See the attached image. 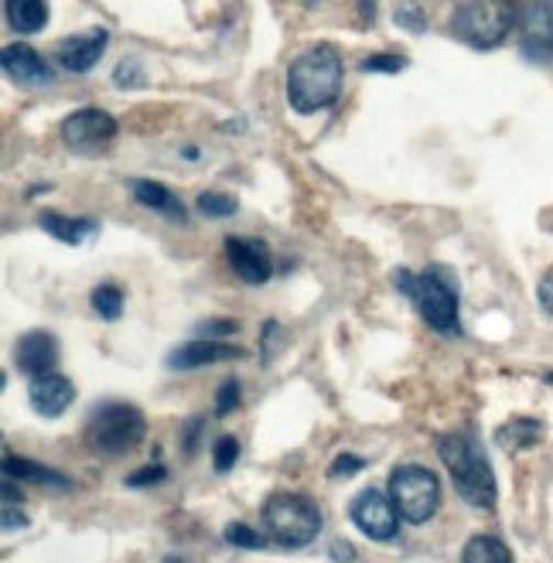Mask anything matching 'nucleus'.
<instances>
[{
	"mask_svg": "<svg viewBox=\"0 0 553 563\" xmlns=\"http://www.w3.org/2000/svg\"><path fill=\"white\" fill-rule=\"evenodd\" d=\"M345 65L335 45L321 42L298 52L287 65V103L295 113L311 117L321 110H332L342 96Z\"/></svg>",
	"mask_w": 553,
	"mask_h": 563,
	"instance_id": "nucleus-1",
	"label": "nucleus"
},
{
	"mask_svg": "<svg viewBox=\"0 0 553 563\" xmlns=\"http://www.w3.org/2000/svg\"><path fill=\"white\" fill-rule=\"evenodd\" d=\"M438 454L444 461V468L451 472L454 488H458L462 499L472 509L493 512L499 503V485H496L489 457H485V451H482V444L472 430H447V434H441Z\"/></svg>",
	"mask_w": 553,
	"mask_h": 563,
	"instance_id": "nucleus-2",
	"label": "nucleus"
},
{
	"mask_svg": "<svg viewBox=\"0 0 553 563\" xmlns=\"http://www.w3.org/2000/svg\"><path fill=\"white\" fill-rule=\"evenodd\" d=\"M397 290H403L410 301L417 305L420 318H424L434 331L447 339L462 335V321H458V280L447 267H428L420 274L397 271L394 274Z\"/></svg>",
	"mask_w": 553,
	"mask_h": 563,
	"instance_id": "nucleus-3",
	"label": "nucleus"
},
{
	"mask_svg": "<svg viewBox=\"0 0 553 563\" xmlns=\"http://www.w3.org/2000/svg\"><path fill=\"white\" fill-rule=\"evenodd\" d=\"M523 4L519 0H462L451 14L454 38H462L472 48H499L512 27H519Z\"/></svg>",
	"mask_w": 553,
	"mask_h": 563,
	"instance_id": "nucleus-4",
	"label": "nucleus"
},
{
	"mask_svg": "<svg viewBox=\"0 0 553 563\" xmlns=\"http://www.w3.org/2000/svg\"><path fill=\"white\" fill-rule=\"evenodd\" d=\"M267 540L280 550H305L321 533V512L301 492H277L264 503Z\"/></svg>",
	"mask_w": 553,
	"mask_h": 563,
	"instance_id": "nucleus-5",
	"label": "nucleus"
},
{
	"mask_svg": "<svg viewBox=\"0 0 553 563\" xmlns=\"http://www.w3.org/2000/svg\"><path fill=\"white\" fill-rule=\"evenodd\" d=\"M144 434H147V420L134 404H103V407H96L92 417H89V427H86L89 451L107 454V457L134 451L144 441Z\"/></svg>",
	"mask_w": 553,
	"mask_h": 563,
	"instance_id": "nucleus-6",
	"label": "nucleus"
},
{
	"mask_svg": "<svg viewBox=\"0 0 553 563\" xmlns=\"http://www.w3.org/2000/svg\"><path fill=\"white\" fill-rule=\"evenodd\" d=\"M389 499L397 503L400 519L424 526L441 509V478L424 465H400L389 475Z\"/></svg>",
	"mask_w": 553,
	"mask_h": 563,
	"instance_id": "nucleus-7",
	"label": "nucleus"
},
{
	"mask_svg": "<svg viewBox=\"0 0 553 563\" xmlns=\"http://www.w3.org/2000/svg\"><path fill=\"white\" fill-rule=\"evenodd\" d=\"M117 117L100 110V107H82L76 113H69L58 126V137L69 151H79V154H96L103 151L107 144L117 141Z\"/></svg>",
	"mask_w": 553,
	"mask_h": 563,
	"instance_id": "nucleus-8",
	"label": "nucleus"
},
{
	"mask_svg": "<svg viewBox=\"0 0 553 563\" xmlns=\"http://www.w3.org/2000/svg\"><path fill=\"white\" fill-rule=\"evenodd\" d=\"M349 516H352L355 529H360L363 537L376 540V543H389L400 533L397 503L386 499L379 488H363L360 495H355L352 506H349Z\"/></svg>",
	"mask_w": 553,
	"mask_h": 563,
	"instance_id": "nucleus-9",
	"label": "nucleus"
},
{
	"mask_svg": "<svg viewBox=\"0 0 553 563\" xmlns=\"http://www.w3.org/2000/svg\"><path fill=\"white\" fill-rule=\"evenodd\" d=\"M107 48H110V31L107 27H89V31H82V35L58 42L55 58H58V65L65 73L86 76V73H92V65H100Z\"/></svg>",
	"mask_w": 553,
	"mask_h": 563,
	"instance_id": "nucleus-10",
	"label": "nucleus"
},
{
	"mask_svg": "<svg viewBox=\"0 0 553 563\" xmlns=\"http://www.w3.org/2000/svg\"><path fill=\"white\" fill-rule=\"evenodd\" d=\"M519 42L527 58H550L553 55V0H527L519 14Z\"/></svg>",
	"mask_w": 553,
	"mask_h": 563,
	"instance_id": "nucleus-11",
	"label": "nucleus"
},
{
	"mask_svg": "<svg viewBox=\"0 0 553 563\" xmlns=\"http://www.w3.org/2000/svg\"><path fill=\"white\" fill-rule=\"evenodd\" d=\"M246 358V352L225 339H191L185 345H178L168 355V369L175 373H191V369H202V366H215V362H236Z\"/></svg>",
	"mask_w": 553,
	"mask_h": 563,
	"instance_id": "nucleus-12",
	"label": "nucleus"
},
{
	"mask_svg": "<svg viewBox=\"0 0 553 563\" xmlns=\"http://www.w3.org/2000/svg\"><path fill=\"white\" fill-rule=\"evenodd\" d=\"M225 256H230V267L240 280L259 287L267 284L274 274V263L270 253L259 240H240V236H225Z\"/></svg>",
	"mask_w": 553,
	"mask_h": 563,
	"instance_id": "nucleus-13",
	"label": "nucleus"
},
{
	"mask_svg": "<svg viewBox=\"0 0 553 563\" xmlns=\"http://www.w3.org/2000/svg\"><path fill=\"white\" fill-rule=\"evenodd\" d=\"M27 404H31V410H35L38 417L55 420V417H62L65 410L76 404V386H73V379H65L58 373L35 376V379H31V386H27Z\"/></svg>",
	"mask_w": 553,
	"mask_h": 563,
	"instance_id": "nucleus-14",
	"label": "nucleus"
},
{
	"mask_svg": "<svg viewBox=\"0 0 553 563\" xmlns=\"http://www.w3.org/2000/svg\"><path fill=\"white\" fill-rule=\"evenodd\" d=\"M55 362H58V342L52 331H24L14 345V366L24 376H45L55 373Z\"/></svg>",
	"mask_w": 553,
	"mask_h": 563,
	"instance_id": "nucleus-15",
	"label": "nucleus"
},
{
	"mask_svg": "<svg viewBox=\"0 0 553 563\" xmlns=\"http://www.w3.org/2000/svg\"><path fill=\"white\" fill-rule=\"evenodd\" d=\"M4 73L18 86H35V89L38 86H52V79H55L52 65L35 48H31V45H24V42L4 48Z\"/></svg>",
	"mask_w": 553,
	"mask_h": 563,
	"instance_id": "nucleus-16",
	"label": "nucleus"
},
{
	"mask_svg": "<svg viewBox=\"0 0 553 563\" xmlns=\"http://www.w3.org/2000/svg\"><path fill=\"white\" fill-rule=\"evenodd\" d=\"M126 185H130V191H134V202L144 206L147 212H157V216L175 219V222H185L188 219L185 206L178 202V195L168 185H161L154 178H130Z\"/></svg>",
	"mask_w": 553,
	"mask_h": 563,
	"instance_id": "nucleus-17",
	"label": "nucleus"
},
{
	"mask_svg": "<svg viewBox=\"0 0 553 563\" xmlns=\"http://www.w3.org/2000/svg\"><path fill=\"white\" fill-rule=\"evenodd\" d=\"M38 225L52 240H58L65 246H82L89 236L100 233V222L96 219H69V216H58V212H42Z\"/></svg>",
	"mask_w": 553,
	"mask_h": 563,
	"instance_id": "nucleus-18",
	"label": "nucleus"
},
{
	"mask_svg": "<svg viewBox=\"0 0 553 563\" xmlns=\"http://www.w3.org/2000/svg\"><path fill=\"white\" fill-rule=\"evenodd\" d=\"M4 14L18 35H38L48 24V0H4Z\"/></svg>",
	"mask_w": 553,
	"mask_h": 563,
	"instance_id": "nucleus-19",
	"label": "nucleus"
},
{
	"mask_svg": "<svg viewBox=\"0 0 553 563\" xmlns=\"http://www.w3.org/2000/svg\"><path fill=\"white\" fill-rule=\"evenodd\" d=\"M540 438H543V423L533 420V417H516V420H509V423H502V427L496 430V441H499L506 451H527V448H533Z\"/></svg>",
	"mask_w": 553,
	"mask_h": 563,
	"instance_id": "nucleus-20",
	"label": "nucleus"
},
{
	"mask_svg": "<svg viewBox=\"0 0 553 563\" xmlns=\"http://www.w3.org/2000/svg\"><path fill=\"white\" fill-rule=\"evenodd\" d=\"M4 472L8 478H27V482H42V485H55V488H69L73 482L62 478L55 468H45L38 461H27V457H14V454H4Z\"/></svg>",
	"mask_w": 553,
	"mask_h": 563,
	"instance_id": "nucleus-21",
	"label": "nucleus"
},
{
	"mask_svg": "<svg viewBox=\"0 0 553 563\" xmlns=\"http://www.w3.org/2000/svg\"><path fill=\"white\" fill-rule=\"evenodd\" d=\"M462 563H512V550L489 533H478L465 543L462 550Z\"/></svg>",
	"mask_w": 553,
	"mask_h": 563,
	"instance_id": "nucleus-22",
	"label": "nucleus"
},
{
	"mask_svg": "<svg viewBox=\"0 0 553 563\" xmlns=\"http://www.w3.org/2000/svg\"><path fill=\"white\" fill-rule=\"evenodd\" d=\"M89 305H92V311L100 314L103 321H117L120 311H123V290L113 280H103L100 287H92Z\"/></svg>",
	"mask_w": 553,
	"mask_h": 563,
	"instance_id": "nucleus-23",
	"label": "nucleus"
},
{
	"mask_svg": "<svg viewBox=\"0 0 553 563\" xmlns=\"http://www.w3.org/2000/svg\"><path fill=\"white\" fill-rule=\"evenodd\" d=\"M195 209H199L206 219H230L240 212V202L225 191H202L199 198H195Z\"/></svg>",
	"mask_w": 553,
	"mask_h": 563,
	"instance_id": "nucleus-24",
	"label": "nucleus"
},
{
	"mask_svg": "<svg viewBox=\"0 0 553 563\" xmlns=\"http://www.w3.org/2000/svg\"><path fill=\"white\" fill-rule=\"evenodd\" d=\"M225 543L230 547H240V550H264L270 540H267V533H256V529H250L246 522H230L225 526Z\"/></svg>",
	"mask_w": 553,
	"mask_h": 563,
	"instance_id": "nucleus-25",
	"label": "nucleus"
},
{
	"mask_svg": "<svg viewBox=\"0 0 553 563\" xmlns=\"http://www.w3.org/2000/svg\"><path fill=\"white\" fill-rule=\"evenodd\" d=\"M360 69H363V73H376V76H397V73L407 69V58H403V55L379 52V55H366Z\"/></svg>",
	"mask_w": 553,
	"mask_h": 563,
	"instance_id": "nucleus-26",
	"label": "nucleus"
},
{
	"mask_svg": "<svg viewBox=\"0 0 553 563\" xmlns=\"http://www.w3.org/2000/svg\"><path fill=\"white\" fill-rule=\"evenodd\" d=\"M236 461H240V441H236V438L225 434V438H219V441L212 444V468H215L219 475L230 472V468L236 465Z\"/></svg>",
	"mask_w": 553,
	"mask_h": 563,
	"instance_id": "nucleus-27",
	"label": "nucleus"
},
{
	"mask_svg": "<svg viewBox=\"0 0 553 563\" xmlns=\"http://www.w3.org/2000/svg\"><path fill=\"white\" fill-rule=\"evenodd\" d=\"M394 21L407 31H424L428 27V14L420 11L417 0H400L397 11H394Z\"/></svg>",
	"mask_w": 553,
	"mask_h": 563,
	"instance_id": "nucleus-28",
	"label": "nucleus"
},
{
	"mask_svg": "<svg viewBox=\"0 0 553 563\" xmlns=\"http://www.w3.org/2000/svg\"><path fill=\"white\" fill-rule=\"evenodd\" d=\"M113 82H117L120 89H137V86H144V82H147L144 65L134 62V58H123V62L117 65V73H113Z\"/></svg>",
	"mask_w": 553,
	"mask_h": 563,
	"instance_id": "nucleus-29",
	"label": "nucleus"
},
{
	"mask_svg": "<svg viewBox=\"0 0 553 563\" xmlns=\"http://www.w3.org/2000/svg\"><path fill=\"white\" fill-rule=\"evenodd\" d=\"M240 383L236 379H225L222 386H219V393H215V413L219 417H225V413H233L236 407H240Z\"/></svg>",
	"mask_w": 553,
	"mask_h": 563,
	"instance_id": "nucleus-30",
	"label": "nucleus"
},
{
	"mask_svg": "<svg viewBox=\"0 0 553 563\" xmlns=\"http://www.w3.org/2000/svg\"><path fill=\"white\" fill-rule=\"evenodd\" d=\"M168 478V468L165 465H147V468H141V472H134V475H126V488H147V485H161Z\"/></svg>",
	"mask_w": 553,
	"mask_h": 563,
	"instance_id": "nucleus-31",
	"label": "nucleus"
},
{
	"mask_svg": "<svg viewBox=\"0 0 553 563\" xmlns=\"http://www.w3.org/2000/svg\"><path fill=\"white\" fill-rule=\"evenodd\" d=\"M363 468H366V457H360V454H339V457L332 461L329 475H332V478H349V475L363 472Z\"/></svg>",
	"mask_w": 553,
	"mask_h": 563,
	"instance_id": "nucleus-32",
	"label": "nucleus"
},
{
	"mask_svg": "<svg viewBox=\"0 0 553 563\" xmlns=\"http://www.w3.org/2000/svg\"><path fill=\"white\" fill-rule=\"evenodd\" d=\"M236 331H240L236 321H222V318H212V321H202L199 324V335L202 339H230V335H236Z\"/></svg>",
	"mask_w": 553,
	"mask_h": 563,
	"instance_id": "nucleus-33",
	"label": "nucleus"
},
{
	"mask_svg": "<svg viewBox=\"0 0 553 563\" xmlns=\"http://www.w3.org/2000/svg\"><path fill=\"white\" fill-rule=\"evenodd\" d=\"M537 301L546 314H553V271H546L537 284Z\"/></svg>",
	"mask_w": 553,
	"mask_h": 563,
	"instance_id": "nucleus-34",
	"label": "nucleus"
},
{
	"mask_svg": "<svg viewBox=\"0 0 553 563\" xmlns=\"http://www.w3.org/2000/svg\"><path fill=\"white\" fill-rule=\"evenodd\" d=\"M264 342L270 345V349L264 352V362H270V358L277 355V349L284 345V342H280V324H277V321H267V324H264Z\"/></svg>",
	"mask_w": 553,
	"mask_h": 563,
	"instance_id": "nucleus-35",
	"label": "nucleus"
},
{
	"mask_svg": "<svg viewBox=\"0 0 553 563\" xmlns=\"http://www.w3.org/2000/svg\"><path fill=\"white\" fill-rule=\"evenodd\" d=\"M329 553H332V560H335V563H355V547H352V543H345V540H332Z\"/></svg>",
	"mask_w": 553,
	"mask_h": 563,
	"instance_id": "nucleus-36",
	"label": "nucleus"
},
{
	"mask_svg": "<svg viewBox=\"0 0 553 563\" xmlns=\"http://www.w3.org/2000/svg\"><path fill=\"white\" fill-rule=\"evenodd\" d=\"M27 526V516L24 512H14V506H4V529L8 533H14V529Z\"/></svg>",
	"mask_w": 553,
	"mask_h": 563,
	"instance_id": "nucleus-37",
	"label": "nucleus"
},
{
	"mask_svg": "<svg viewBox=\"0 0 553 563\" xmlns=\"http://www.w3.org/2000/svg\"><path fill=\"white\" fill-rule=\"evenodd\" d=\"M360 8H363V21L376 18V4H369V0H360Z\"/></svg>",
	"mask_w": 553,
	"mask_h": 563,
	"instance_id": "nucleus-38",
	"label": "nucleus"
},
{
	"mask_svg": "<svg viewBox=\"0 0 553 563\" xmlns=\"http://www.w3.org/2000/svg\"><path fill=\"white\" fill-rule=\"evenodd\" d=\"M165 563H188V560H181V556H165Z\"/></svg>",
	"mask_w": 553,
	"mask_h": 563,
	"instance_id": "nucleus-39",
	"label": "nucleus"
}]
</instances>
